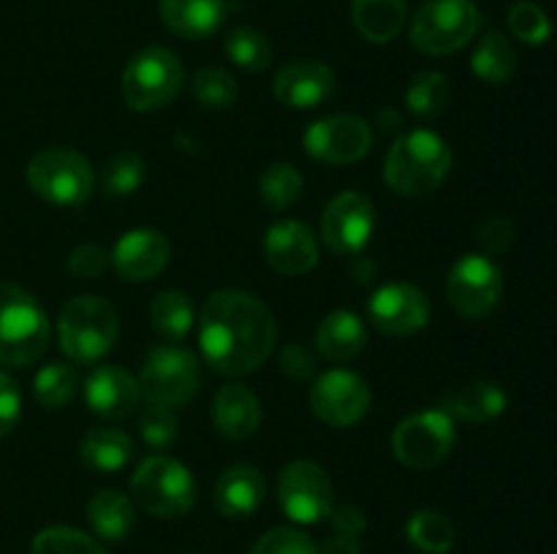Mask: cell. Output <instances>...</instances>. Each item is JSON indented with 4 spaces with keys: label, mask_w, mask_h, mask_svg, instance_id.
Here are the masks:
<instances>
[{
    "label": "cell",
    "mask_w": 557,
    "mask_h": 554,
    "mask_svg": "<svg viewBox=\"0 0 557 554\" xmlns=\"http://www.w3.org/2000/svg\"><path fill=\"white\" fill-rule=\"evenodd\" d=\"M275 340V315L253 293L223 288L201 307L199 345L215 373L228 378L253 373L272 356Z\"/></svg>",
    "instance_id": "1"
},
{
    "label": "cell",
    "mask_w": 557,
    "mask_h": 554,
    "mask_svg": "<svg viewBox=\"0 0 557 554\" xmlns=\"http://www.w3.org/2000/svg\"><path fill=\"white\" fill-rule=\"evenodd\" d=\"M449 144L428 128L403 134L384 161V179L400 196H428L444 185L451 172Z\"/></svg>",
    "instance_id": "2"
},
{
    "label": "cell",
    "mask_w": 557,
    "mask_h": 554,
    "mask_svg": "<svg viewBox=\"0 0 557 554\" xmlns=\"http://www.w3.org/2000/svg\"><path fill=\"white\" fill-rule=\"evenodd\" d=\"M120 337V320L112 304L92 293L69 299L60 310L58 340L71 364L90 367L114 348Z\"/></svg>",
    "instance_id": "3"
},
{
    "label": "cell",
    "mask_w": 557,
    "mask_h": 554,
    "mask_svg": "<svg viewBox=\"0 0 557 554\" xmlns=\"http://www.w3.org/2000/svg\"><path fill=\"white\" fill-rule=\"evenodd\" d=\"M52 326L47 313L25 288L0 282V364L30 367L47 353Z\"/></svg>",
    "instance_id": "4"
},
{
    "label": "cell",
    "mask_w": 557,
    "mask_h": 554,
    "mask_svg": "<svg viewBox=\"0 0 557 554\" xmlns=\"http://www.w3.org/2000/svg\"><path fill=\"white\" fill-rule=\"evenodd\" d=\"M25 179L38 199L69 210L87 204L98 182L92 163L69 147H47L36 152L25 168Z\"/></svg>",
    "instance_id": "5"
},
{
    "label": "cell",
    "mask_w": 557,
    "mask_h": 554,
    "mask_svg": "<svg viewBox=\"0 0 557 554\" xmlns=\"http://www.w3.org/2000/svg\"><path fill=\"white\" fill-rule=\"evenodd\" d=\"M183 85V60L166 47H145L123 68L120 92L134 112H158L180 96Z\"/></svg>",
    "instance_id": "6"
},
{
    "label": "cell",
    "mask_w": 557,
    "mask_h": 554,
    "mask_svg": "<svg viewBox=\"0 0 557 554\" xmlns=\"http://www.w3.org/2000/svg\"><path fill=\"white\" fill-rule=\"evenodd\" d=\"M131 494L141 511L158 519H177L196 503V478L172 456H147L131 478Z\"/></svg>",
    "instance_id": "7"
},
{
    "label": "cell",
    "mask_w": 557,
    "mask_h": 554,
    "mask_svg": "<svg viewBox=\"0 0 557 554\" xmlns=\"http://www.w3.org/2000/svg\"><path fill=\"white\" fill-rule=\"evenodd\" d=\"M482 27V11L473 0H424L411 22V43L424 54L460 52Z\"/></svg>",
    "instance_id": "8"
},
{
    "label": "cell",
    "mask_w": 557,
    "mask_h": 554,
    "mask_svg": "<svg viewBox=\"0 0 557 554\" xmlns=\"http://www.w3.org/2000/svg\"><path fill=\"white\" fill-rule=\"evenodd\" d=\"M139 386L147 402L166 407L185 405L188 400H194L201 386L199 358L180 342H158L147 351Z\"/></svg>",
    "instance_id": "9"
},
{
    "label": "cell",
    "mask_w": 557,
    "mask_h": 554,
    "mask_svg": "<svg viewBox=\"0 0 557 554\" xmlns=\"http://www.w3.org/2000/svg\"><path fill=\"white\" fill-rule=\"evenodd\" d=\"M446 297L457 315L482 320L498 307L504 297V275L490 255L468 253L455 261L446 277Z\"/></svg>",
    "instance_id": "10"
},
{
    "label": "cell",
    "mask_w": 557,
    "mask_h": 554,
    "mask_svg": "<svg viewBox=\"0 0 557 554\" xmlns=\"http://www.w3.org/2000/svg\"><path fill=\"white\" fill-rule=\"evenodd\" d=\"M455 449V418L446 411H419L403 418L392 435V451L411 470L441 465Z\"/></svg>",
    "instance_id": "11"
},
{
    "label": "cell",
    "mask_w": 557,
    "mask_h": 554,
    "mask_svg": "<svg viewBox=\"0 0 557 554\" xmlns=\"http://www.w3.org/2000/svg\"><path fill=\"white\" fill-rule=\"evenodd\" d=\"M277 500L283 514L297 525H315L335 508V492L324 467L297 459L283 467L277 478Z\"/></svg>",
    "instance_id": "12"
},
{
    "label": "cell",
    "mask_w": 557,
    "mask_h": 554,
    "mask_svg": "<svg viewBox=\"0 0 557 554\" xmlns=\"http://www.w3.org/2000/svg\"><path fill=\"white\" fill-rule=\"evenodd\" d=\"M305 150L313 161L330 166L357 163L373 150V128L357 114H332L305 130Z\"/></svg>",
    "instance_id": "13"
},
{
    "label": "cell",
    "mask_w": 557,
    "mask_h": 554,
    "mask_svg": "<svg viewBox=\"0 0 557 554\" xmlns=\"http://www.w3.org/2000/svg\"><path fill=\"white\" fill-rule=\"evenodd\" d=\"M375 231L373 201L357 190H343L321 215V239L335 255H359Z\"/></svg>",
    "instance_id": "14"
},
{
    "label": "cell",
    "mask_w": 557,
    "mask_h": 554,
    "mask_svg": "<svg viewBox=\"0 0 557 554\" xmlns=\"http://www.w3.org/2000/svg\"><path fill=\"white\" fill-rule=\"evenodd\" d=\"M310 407L326 427L346 429L362 421L370 411V386L348 369H330L315 378Z\"/></svg>",
    "instance_id": "15"
},
{
    "label": "cell",
    "mask_w": 557,
    "mask_h": 554,
    "mask_svg": "<svg viewBox=\"0 0 557 554\" xmlns=\"http://www.w3.org/2000/svg\"><path fill=\"white\" fill-rule=\"evenodd\" d=\"M368 318L381 335H417L430 320V299L413 282H386L370 297Z\"/></svg>",
    "instance_id": "16"
},
{
    "label": "cell",
    "mask_w": 557,
    "mask_h": 554,
    "mask_svg": "<svg viewBox=\"0 0 557 554\" xmlns=\"http://www.w3.org/2000/svg\"><path fill=\"white\" fill-rule=\"evenodd\" d=\"M169 259H172V244H169L166 234L147 226L125 231L109 255L117 277L128 282L152 280L166 269Z\"/></svg>",
    "instance_id": "17"
},
{
    "label": "cell",
    "mask_w": 557,
    "mask_h": 554,
    "mask_svg": "<svg viewBox=\"0 0 557 554\" xmlns=\"http://www.w3.org/2000/svg\"><path fill=\"white\" fill-rule=\"evenodd\" d=\"M337 90L335 71L319 60H292L277 71L272 92L288 109H315Z\"/></svg>",
    "instance_id": "18"
},
{
    "label": "cell",
    "mask_w": 557,
    "mask_h": 554,
    "mask_svg": "<svg viewBox=\"0 0 557 554\" xmlns=\"http://www.w3.org/2000/svg\"><path fill=\"white\" fill-rule=\"evenodd\" d=\"M85 402L96 416L120 421L136 413L141 402L139 378L117 364H101L85 380Z\"/></svg>",
    "instance_id": "19"
},
{
    "label": "cell",
    "mask_w": 557,
    "mask_h": 554,
    "mask_svg": "<svg viewBox=\"0 0 557 554\" xmlns=\"http://www.w3.org/2000/svg\"><path fill=\"white\" fill-rule=\"evenodd\" d=\"M264 255L272 269L281 275H308L319 264V239L305 223L288 217L270 226L264 237Z\"/></svg>",
    "instance_id": "20"
},
{
    "label": "cell",
    "mask_w": 557,
    "mask_h": 554,
    "mask_svg": "<svg viewBox=\"0 0 557 554\" xmlns=\"http://www.w3.org/2000/svg\"><path fill=\"white\" fill-rule=\"evenodd\" d=\"M267 481L259 467L232 465L218 476L215 505L226 519H245L264 503Z\"/></svg>",
    "instance_id": "21"
},
{
    "label": "cell",
    "mask_w": 557,
    "mask_h": 554,
    "mask_svg": "<svg viewBox=\"0 0 557 554\" xmlns=\"http://www.w3.org/2000/svg\"><path fill=\"white\" fill-rule=\"evenodd\" d=\"M212 421L215 429L228 440H248L261 424V402L248 386H223L212 402Z\"/></svg>",
    "instance_id": "22"
},
{
    "label": "cell",
    "mask_w": 557,
    "mask_h": 554,
    "mask_svg": "<svg viewBox=\"0 0 557 554\" xmlns=\"http://www.w3.org/2000/svg\"><path fill=\"white\" fill-rule=\"evenodd\" d=\"M161 20L174 36L201 41L226 20V0H161Z\"/></svg>",
    "instance_id": "23"
},
{
    "label": "cell",
    "mask_w": 557,
    "mask_h": 554,
    "mask_svg": "<svg viewBox=\"0 0 557 554\" xmlns=\"http://www.w3.org/2000/svg\"><path fill=\"white\" fill-rule=\"evenodd\" d=\"M364 342H368V331H364L362 318L351 310H335L315 329V348L321 356L335 364L359 356Z\"/></svg>",
    "instance_id": "24"
},
{
    "label": "cell",
    "mask_w": 557,
    "mask_h": 554,
    "mask_svg": "<svg viewBox=\"0 0 557 554\" xmlns=\"http://www.w3.org/2000/svg\"><path fill=\"white\" fill-rule=\"evenodd\" d=\"M131 456H134V440L123 429L96 427L79 440V459L92 473L112 476L128 465Z\"/></svg>",
    "instance_id": "25"
},
{
    "label": "cell",
    "mask_w": 557,
    "mask_h": 554,
    "mask_svg": "<svg viewBox=\"0 0 557 554\" xmlns=\"http://www.w3.org/2000/svg\"><path fill=\"white\" fill-rule=\"evenodd\" d=\"M506 407H509V396L498 383H490V380L462 386L446 402V413L451 418H462V421L471 424L495 421V418L504 416Z\"/></svg>",
    "instance_id": "26"
},
{
    "label": "cell",
    "mask_w": 557,
    "mask_h": 554,
    "mask_svg": "<svg viewBox=\"0 0 557 554\" xmlns=\"http://www.w3.org/2000/svg\"><path fill=\"white\" fill-rule=\"evenodd\" d=\"M87 521L103 541H123L136 525L134 500L120 489H101L87 503Z\"/></svg>",
    "instance_id": "27"
},
{
    "label": "cell",
    "mask_w": 557,
    "mask_h": 554,
    "mask_svg": "<svg viewBox=\"0 0 557 554\" xmlns=\"http://www.w3.org/2000/svg\"><path fill=\"white\" fill-rule=\"evenodd\" d=\"M406 0H354L351 16L359 36L373 43H389L406 25Z\"/></svg>",
    "instance_id": "28"
},
{
    "label": "cell",
    "mask_w": 557,
    "mask_h": 554,
    "mask_svg": "<svg viewBox=\"0 0 557 554\" xmlns=\"http://www.w3.org/2000/svg\"><path fill=\"white\" fill-rule=\"evenodd\" d=\"M471 71L487 85H504L517 71V52L504 33L493 30L479 38L471 58Z\"/></svg>",
    "instance_id": "29"
},
{
    "label": "cell",
    "mask_w": 557,
    "mask_h": 554,
    "mask_svg": "<svg viewBox=\"0 0 557 554\" xmlns=\"http://www.w3.org/2000/svg\"><path fill=\"white\" fill-rule=\"evenodd\" d=\"M150 324L166 342H183L194 329V304L183 291H161L150 304Z\"/></svg>",
    "instance_id": "30"
},
{
    "label": "cell",
    "mask_w": 557,
    "mask_h": 554,
    "mask_svg": "<svg viewBox=\"0 0 557 554\" xmlns=\"http://www.w3.org/2000/svg\"><path fill=\"white\" fill-rule=\"evenodd\" d=\"M79 391V373L71 362H49L33 378V394L47 411H63Z\"/></svg>",
    "instance_id": "31"
},
{
    "label": "cell",
    "mask_w": 557,
    "mask_h": 554,
    "mask_svg": "<svg viewBox=\"0 0 557 554\" xmlns=\"http://www.w3.org/2000/svg\"><path fill=\"white\" fill-rule=\"evenodd\" d=\"M451 98V81L449 76L441 71H422L413 76V81L406 90V106L413 117L433 119L446 109Z\"/></svg>",
    "instance_id": "32"
},
{
    "label": "cell",
    "mask_w": 557,
    "mask_h": 554,
    "mask_svg": "<svg viewBox=\"0 0 557 554\" xmlns=\"http://www.w3.org/2000/svg\"><path fill=\"white\" fill-rule=\"evenodd\" d=\"M305 179L292 163H272L270 168H264L259 179V193L270 210L283 212L288 206H294L302 196Z\"/></svg>",
    "instance_id": "33"
},
{
    "label": "cell",
    "mask_w": 557,
    "mask_h": 554,
    "mask_svg": "<svg viewBox=\"0 0 557 554\" xmlns=\"http://www.w3.org/2000/svg\"><path fill=\"white\" fill-rule=\"evenodd\" d=\"M408 541L424 554H446L455 546V525L438 511H417L408 521Z\"/></svg>",
    "instance_id": "34"
},
{
    "label": "cell",
    "mask_w": 557,
    "mask_h": 554,
    "mask_svg": "<svg viewBox=\"0 0 557 554\" xmlns=\"http://www.w3.org/2000/svg\"><path fill=\"white\" fill-rule=\"evenodd\" d=\"M226 54L237 68L259 74L272 63L270 38L256 27H234L226 36Z\"/></svg>",
    "instance_id": "35"
},
{
    "label": "cell",
    "mask_w": 557,
    "mask_h": 554,
    "mask_svg": "<svg viewBox=\"0 0 557 554\" xmlns=\"http://www.w3.org/2000/svg\"><path fill=\"white\" fill-rule=\"evenodd\" d=\"M30 554H107L101 543L69 525H54L33 538Z\"/></svg>",
    "instance_id": "36"
},
{
    "label": "cell",
    "mask_w": 557,
    "mask_h": 554,
    "mask_svg": "<svg viewBox=\"0 0 557 554\" xmlns=\"http://www.w3.org/2000/svg\"><path fill=\"white\" fill-rule=\"evenodd\" d=\"M145 174L147 166L136 152L125 150L117 152L107 161L101 174V185H103V193L107 196H131L141 188L145 182Z\"/></svg>",
    "instance_id": "37"
},
{
    "label": "cell",
    "mask_w": 557,
    "mask_h": 554,
    "mask_svg": "<svg viewBox=\"0 0 557 554\" xmlns=\"http://www.w3.org/2000/svg\"><path fill=\"white\" fill-rule=\"evenodd\" d=\"M190 87H194L196 101L205 109H215V112L232 109L239 96L237 81H234V76L223 68H199L194 74Z\"/></svg>",
    "instance_id": "38"
},
{
    "label": "cell",
    "mask_w": 557,
    "mask_h": 554,
    "mask_svg": "<svg viewBox=\"0 0 557 554\" xmlns=\"http://www.w3.org/2000/svg\"><path fill=\"white\" fill-rule=\"evenodd\" d=\"M509 30L511 36L520 38L528 47H542L553 36V22H549L547 11L542 5L531 3V0H520L509 9Z\"/></svg>",
    "instance_id": "39"
},
{
    "label": "cell",
    "mask_w": 557,
    "mask_h": 554,
    "mask_svg": "<svg viewBox=\"0 0 557 554\" xmlns=\"http://www.w3.org/2000/svg\"><path fill=\"white\" fill-rule=\"evenodd\" d=\"M139 432L141 440H145L147 445H152V449H169L180 435V421L174 407L147 402L145 413L139 416Z\"/></svg>",
    "instance_id": "40"
},
{
    "label": "cell",
    "mask_w": 557,
    "mask_h": 554,
    "mask_svg": "<svg viewBox=\"0 0 557 554\" xmlns=\"http://www.w3.org/2000/svg\"><path fill=\"white\" fill-rule=\"evenodd\" d=\"M250 554H319V546L297 527H275L256 541Z\"/></svg>",
    "instance_id": "41"
},
{
    "label": "cell",
    "mask_w": 557,
    "mask_h": 554,
    "mask_svg": "<svg viewBox=\"0 0 557 554\" xmlns=\"http://www.w3.org/2000/svg\"><path fill=\"white\" fill-rule=\"evenodd\" d=\"M109 266V253L98 244H76L69 253V272L76 280H96Z\"/></svg>",
    "instance_id": "42"
},
{
    "label": "cell",
    "mask_w": 557,
    "mask_h": 554,
    "mask_svg": "<svg viewBox=\"0 0 557 554\" xmlns=\"http://www.w3.org/2000/svg\"><path fill=\"white\" fill-rule=\"evenodd\" d=\"M22 418V391L9 373L0 369V438L11 435Z\"/></svg>",
    "instance_id": "43"
},
{
    "label": "cell",
    "mask_w": 557,
    "mask_h": 554,
    "mask_svg": "<svg viewBox=\"0 0 557 554\" xmlns=\"http://www.w3.org/2000/svg\"><path fill=\"white\" fill-rule=\"evenodd\" d=\"M515 242V228L506 217L490 215L479 223V244L484 248V253L500 255L511 248Z\"/></svg>",
    "instance_id": "44"
},
{
    "label": "cell",
    "mask_w": 557,
    "mask_h": 554,
    "mask_svg": "<svg viewBox=\"0 0 557 554\" xmlns=\"http://www.w3.org/2000/svg\"><path fill=\"white\" fill-rule=\"evenodd\" d=\"M281 369L292 380H310L315 373L313 353L305 345H286L281 351Z\"/></svg>",
    "instance_id": "45"
},
{
    "label": "cell",
    "mask_w": 557,
    "mask_h": 554,
    "mask_svg": "<svg viewBox=\"0 0 557 554\" xmlns=\"http://www.w3.org/2000/svg\"><path fill=\"white\" fill-rule=\"evenodd\" d=\"M330 519L335 525V530L343 532V536H359L364 530V525H368L362 511L354 508V505H337V508H332Z\"/></svg>",
    "instance_id": "46"
},
{
    "label": "cell",
    "mask_w": 557,
    "mask_h": 554,
    "mask_svg": "<svg viewBox=\"0 0 557 554\" xmlns=\"http://www.w3.org/2000/svg\"><path fill=\"white\" fill-rule=\"evenodd\" d=\"M319 554H359V543L354 536L337 532V536H332L330 541L319 549Z\"/></svg>",
    "instance_id": "47"
}]
</instances>
